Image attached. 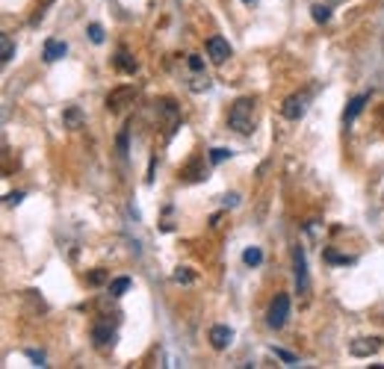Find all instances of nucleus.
I'll use <instances>...</instances> for the list:
<instances>
[{
  "instance_id": "1",
  "label": "nucleus",
  "mask_w": 384,
  "mask_h": 369,
  "mask_svg": "<svg viewBox=\"0 0 384 369\" xmlns=\"http://www.w3.org/2000/svg\"><path fill=\"white\" fill-rule=\"evenodd\" d=\"M228 127L237 130L239 136H251L254 133V98L234 101V107L228 112Z\"/></svg>"
},
{
  "instance_id": "2",
  "label": "nucleus",
  "mask_w": 384,
  "mask_h": 369,
  "mask_svg": "<svg viewBox=\"0 0 384 369\" xmlns=\"http://www.w3.org/2000/svg\"><path fill=\"white\" fill-rule=\"evenodd\" d=\"M287 316H290V296L287 293H278L275 301L269 304L266 322H269V328H284L287 325Z\"/></svg>"
},
{
  "instance_id": "3",
  "label": "nucleus",
  "mask_w": 384,
  "mask_h": 369,
  "mask_svg": "<svg viewBox=\"0 0 384 369\" xmlns=\"http://www.w3.org/2000/svg\"><path fill=\"white\" fill-rule=\"evenodd\" d=\"M293 266H296V287H299V293L308 296L311 281H308V263H305V251H301V248L293 251Z\"/></svg>"
},
{
  "instance_id": "4",
  "label": "nucleus",
  "mask_w": 384,
  "mask_h": 369,
  "mask_svg": "<svg viewBox=\"0 0 384 369\" xmlns=\"http://www.w3.org/2000/svg\"><path fill=\"white\" fill-rule=\"evenodd\" d=\"M281 112H284V119H290V122H299L301 115L308 112V98L305 95H290V98L281 104Z\"/></svg>"
},
{
  "instance_id": "5",
  "label": "nucleus",
  "mask_w": 384,
  "mask_h": 369,
  "mask_svg": "<svg viewBox=\"0 0 384 369\" xmlns=\"http://www.w3.org/2000/svg\"><path fill=\"white\" fill-rule=\"evenodd\" d=\"M207 56L216 63V65H222L231 56V45H228V38H222V36H210L207 38Z\"/></svg>"
},
{
  "instance_id": "6",
  "label": "nucleus",
  "mask_w": 384,
  "mask_h": 369,
  "mask_svg": "<svg viewBox=\"0 0 384 369\" xmlns=\"http://www.w3.org/2000/svg\"><path fill=\"white\" fill-rule=\"evenodd\" d=\"M381 348V340L378 337H358V340H352V346H349V352L355 355V358H370V355H375Z\"/></svg>"
},
{
  "instance_id": "7",
  "label": "nucleus",
  "mask_w": 384,
  "mask_h": 369,
  "mask_svg": "<svg viewBox=\"0 0 384 369\" xmlns=\"http://www.w3.org/2000/svg\"><path fill=\"white\" fill-rule=\"evenodd\" d=\"M231 340H234V331H231L228 325H213L210 328V346L219 348V352H222V348H228Z\"/></svg>"
},
{
  "instance_id": "8",
  "label": "nucleus",
  "mask_w": 384,
  "mask_h": 369,
  "mask_svg": "<svg viewBox=\"0 0 384 369\" xmlns=\"http://www.w3.org/2000/svg\"><path fill=\"white\" fill-rule=\"evenodd\" d=\"M367 101H370L367 95H358V98H352V101H349V107H346V112H343V122L352 124V122L358 119V115L363 112V104H367Z\"/></svg>"
},
{
  "instance_id": "9",
  "label": "nucleus",
  "mask_w": 384,
  "mask_h": 369,
  "mask_svg": "<svg viewBox=\"0 0 384 369\" xmlns=\"http://www.w3.org/2000/svg\"><path fill=\"white\" fill-rule=\"evenodd\" d=\"M66 42H56V38H51V42H45V63H56V60H63L66 56Z\"/></svg>"
},
{
  "instance_id": "10",
  "label": "nucleus",
  "mask_w": 384,
  "mask_h": 369,
  "mask_svg": "<svg viewBox=\"0 0 384 369\" xmlns=\"http://www.w3.org/2000/svg\"><path fill=\"white\" fill-rule=\"evenodd\" d=\"M133 98H136V89L125 86V89H118V92L110 95V98H107V107H110V109H121V107H125L121 101H133Z\"/></svg>"
},
{
  "instance_id": "11",
  "label": "nucleus",
  "mask_w": 384,
  "mask_h": 369,
  "mask_svg": "<svg viewBox=\"0 0 384 369\" xmlns=\"http://www.w3.org/2000/svg\"><path fill=\"white\" fill-rule=\"evenodd\" d=\"M113 328L110 325H95L92 328V340H95V346L98 348H104V346H113Z\"/></svg>"
},
{
  "instance_id": "12",
  "label": "nucleus",
  "mask_w": 384,
  "mask_h": 369,
  "mask_svg": "<svg viewBox=\"0 0 384 369\" xmlns=\"http://www.w3.org/2000/svg\"><path fill=\"white\" fill-rule=\"evenodd\" d=\"M115 65H118L121 71H125V74H133V71H136V60H133V56H130L128 50H118Z\"/></svg>"
},
{
  "instance_id": "13",
  "label": "nucleus",
  "mask_w": 384,
  "mask_h": 369,
  "mask_svg": "<svg viewBox=\"0 0 384 369\" xmlns=\"http://www.w3.org/2000/svg\"><path fill=\"white\" fill-rule=\"evenodd\" d=\"M12 56H15V45H12V38L4 33V36H0V60L9 63Z\"/></svg>"
},
{
  "instance_id": "14",
  "label": "nucleus",
  "mask_w": 384,
  "mask_h": 369,
  "mask_svg": "<svg viewBox=\"0 0 384 369\" xmlns=\"http://www.w3.org/2000/svg\"><path fill=\"white\" fill-rule=\"evenodd\" d=\"M260 260H264V251L260 248H246L242 251V263L246 266H260Z\"/></svg>"
},
{
  "instance_id": "15",
  "label": "nucleus",
  "mask_w": 384,
  "mask_h": 369,
  "mask_svg": "<svg viewBox=\"0 0 384 369\" xmlns=\"http://www.w3.org/2000/svg\"><path fill=\"white\" fill-rule=\"evenodd\" d=\"M128 289H130V278H115L113 284H110V296H125L128 293Z\"/></svg>"
},
{
  "instance_id": "16",
  "label": "nucleus",
  "mask_w": 384,
  "mask_h": 369,
  "mask_svg": "<svg viewBox=\"0 0 384 369\" xmlns=\"http://www.w3.org/2000/svg\"><path fill=\"white\" fill-rule=\"evenodd\" d=\"M272 355H275V358H281V360L287 363V366H296V363H299V358H296L293 352H287V348H278V346H272Z\"/></svg>"
},
{
  "instance_id": "17",
  "label": "nucleus",
  "mask_w": 384,
  "mask_h": 369,
  "mask_svg": "<svg viewBox=\"0 0 384 369\" xmlns=\"http://www.w3.org/2000/svg\"><path fill=\"white\" fill-rule=\"evenodd\" d=\"M311 15H313L316 24H326L328 18H331V9L328 6H311Z\"/></svg>"
},
{
  "instance_id": "18",
  "label": "nucleus",
  "mask_w": 384,
  "mask_h": 369,
  "mask_svg": "<svg viewBox=\"0 0 384 369\" xmlns=\"http://www.w3.org/2000/svg\"><path fill=\"white\" fill-rule=\"evenodd\" d=\"M228 157H231V151H228V148H213V151H210V163H213V166L225 163Z\"/></svg>"
},
{
  "instance_id": "19",
  "label": "nucleus",
  "mask_w": 384,
  "mask_h": 369,
  "mask_svg": "<svg viewBox=\"0 0 384 369\" xmlns=\"http://www.w3.org/2000/svg\"><path fill=\"white\" fill-rule=\"evenodd\" d=\"M192 80H195V83H190V89H192V92H201V89H207V86H210V80H207V74H195V77H192Z\"/></svg>"
},
{
  "instance_id": "20",
  "label": "nucleus",
  "mask_w": 384,
  "mask_h": 369,
  "mask_svg": "<svg viewBox=\"0 0 384 369\" xmlns=\"http://www.w3.org/2000/svg\"><path fill=\"white\" fill-rule=\"evenodd\" d=\"M89 38H92L95 45H100V42H104V27H100V24H89Z\"/></svg>"
},
{
  "instance_id": "21",
  "label": "nucleus",
  "mask_w": 384,
  "mask_h": 369,
  "mask_svg": "<svg viewBox=\"0 0 384 369\" xmlns=\"http://www.w3.org/2000/svg\"><path fill=\"white\" fill-rule=\"evenodd\" d=\"M175 281H180V284H192V272L177 269V272H175Z\"/></svg>"
},
{
  "instance_id": "22",
  "label": "nucleus",
  "mask_w": 384,
  "mask_h": 369,
  "mask_svg": "<svg viewBox=\"0 0 384 369\" xmlns=\"http://www.w3.org/2000/svg\"><path fill=\"white\" fill-rule=\"evenodd\" d=\"M104 278H107V272L98 269V272H92V275H89V284H92V287H95V284H104Z\"/></svg>"
},
{
  "instance_id": "23",
  "label": "nucleus",
  "mask_w": 384,
  "mask_h": 369,
  "mask_svg": "<svg viewBox=\"0 0 384 369\" xmlns=\"http://www.w3.org/2000/svg\"><path fill=\"white\" fill-rule=\"evenodd\" d=\"M326 260H331V263H352V257H340V255H334V251H326Z\"/></svg>"
},
{
  "instance_id": "24",
  "label": "nucleus",
  "mask_w": 384,
  "mask_h": 369,
  "mask_svg": "<svg viewBox=\"0 0 384 369\" xmlns=\"http://www.w3.org/2000/svg\"><path fill=\"white\" fill-rule=\"evenodd\" d=\"M190 68H192V71H201V68H204V63H201V56H190Z\"/></svg>"
},
{
  "instance_id": "25",
  "label": "nucleus",
  "mask_w": 384,
  "mask_h": 369,
  "mask_svg": "<svg viewBox=\"0 0 384 369\" xmlns=\"http://www.w3.org/2000/svg\"><path fill=\"white\" fill-rule=\"evenodd\" d=\"M66 122H68V124H77V122H80V112H77V109H68V112H66Z\"/></svg>"
},
{
  "instance_id": "26",
  "label": "nucleus",
  "mask_w": 384,
  "mask_h": 369,
  "mask_svg": "<svg viewBox=\"0 0 384 369\" xmlns=\"http://www.w3.org/2000/svg\"><path fill=\"white\" fill-rule=\"evenodd\" d=\"M33 360H36V366H45V355H38V352H33V348H30V352H27Z\"/></svg>"
},
{
  "instance_id": "27",
  "label": "nucleus",
  "mask_w": 384,
  "mask_h": 369,
  "mask_svg": "<svg viewBox=\"0 0 384 369\" xmlns=\"http://www.w3.org/2000/svg\"><path fill=\"white\" fill-rule=\"evenodd\" d=\"M21 198H24V192H12V196H6L9 204H21Z\"/></svg>"
},
{
  "instance_id": "28",
  "label": "nucleus",
  "mask_w": 384,
  "mask_h": 369,
  "mask_svg": "<svg viewBox=\"0 0 384 369\" xmlns=\"http://www.w3.org/2000/svg\"><path fill=\"white\" fill-rule=\"evenodd\" d=\"M242 4H254V0H242Z\"/></svg>"
}]
</instances>
